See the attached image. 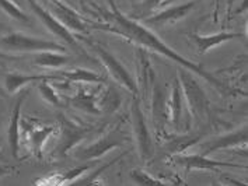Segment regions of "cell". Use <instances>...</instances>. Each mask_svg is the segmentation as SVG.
<instances>
[{
    "mask_svg": "<svg viewBox=\"0 0 248 186\" xmlns=\"http://www.w3.org/2000/svg\"><path fill=\"white\" fill-rule=\"evenodd\" d=\"M109 1V12L104 13L105 24H92V29H103V31H108L112 32L115 35H119L125 40L131 41L138 43L140 48L147 49L150 52H156L163 55L164 57L172 60L174 63H177L178 66H183L188 70H191L192 73H195L198 76H202L208 83L212 86H215L217 90H223L224 84L219 79H216L213 74H210L208 70H205L202 65L195 63L192 60H188L186 57H184L183 55L174 51L171 46H169L160 37H157L156 34L149 29L144 24H140L135 20H132L129 17H126L125 14L119 12L114 0H108Z\"/></svg>",
    "mask_w": 248,
    "mask_h": 186,
    "instance_id": "6da1fadb",
    "label": "cell"
},
{
    "mask_svg": "<svg viewBox=\"0 0 248 186\" xmlns=\"http://www.w3.org/2000/svg\"><path fill=\"white\" fill-rule=\"evenodd\" d=\"M177 73H178V83L183 91L184 100L189 109V114L196 122H201L202 119H205L208 114V105H209L208 97L203 88L195 80L191 70L180 66Z\"/></svg>",
    "mask_w": 248,
    "mask_h": 186,
    "instance_id": "7a4b0ae2",
    "label": "cell"
},
{
    "mask_svg": "<svg viewBox=\"0 0 248 186\" xmlns=\"http://www.w3.org/2000/svg\"><path fill=\"white\" fill-rule=\"evenodd\" d=\"M0 45L4 49L13 52H45V51L66 52V46L61 45L59 42L31 37L21 32H10L1 37Z\"/></svg>",
    "mask_w": 248,
    "mask_h": 186,
    "instance_id": "3957f363",
    "label": "cell"
},
{
    "mask_svg": "<svg viewBox=\"0 0 248 186\" xmlns=\"http://www.w3.org/2000/svg\"><path fill=\"white\" fill-rule=\"evenodd\" d=\"M132 128H133V136L136 140V146L139 156L143 161H149L155 156V143L152 139V134L149 132L146 118H144L142 106L139 98H135L132 101Z\"/></svg>",
    "mask_w": 248,
    "mask_h": 186,
    "instance_id": "277c9868",
    "label": "cell"
},
{
    "mask_svg": "<svg viewBox=\"0 0 248 186\" xmlns=\"http://www.w3.org/2000/svg\"><path fill=\"white\" fill-rule=\"evenodd\" d=\"M128 140V136L122 132L119 128L111 129L105 132L104 136L97 139L89 146L81 147L80 150L76 151V158L83 159V161H92L105 156L108 151L122 146Z\"/></svg>",
    "mask_w": 248,
    "mask_h": 186,
    "instance_id": "5b68a950",
    "label": "cell"
},
{
    "mask_svg": "<svg viewBox=\"0 0 248 186\" xmlns=\"http://www.w3.org/2000/svg\"><path fill=\"white\" fill-rule=\"evenodd\" d=\"M94 49H95V52L98 55V57L101 59V62H103V65L107 69V72L109 73V76L115 80L118 84L125 87L132 94L139 93L138 84H136V81L133 79V76L129 73V70L122 65V62L118 59L114 53L107 51L104 46H101V45H94Z\"/></svg>",
    "mask_w": 248,
    "mask_h": 186,
    "instance_id": "8992f818",
    "label": "cell"
},
{
    "mask_svg": "<svg viewBox=\"0 0 248 186\" xmlns=\"http://www.w3.org/2000/svg\"><path fill=\"white\" fill-rule=\"evenodd\" d=\"M27 1H28L30 7L32 9L34 14L38 17L39 21L48 28V31H51L58 40L65 42L66 45H69L70 48L78 49V51L80 49L78 40L75 38V35L72 34V31H69L48 9H45L44 6H41L37 0H27Z\"/></svg>",
    "mask_w": 248,
    "mask_h": 186,
    "instance_id": "52a82bcc",
    "label": "cell"
},
{
    "mask_svg": "<svg viewBox=\"0 0 248 186\" xmlns=\"http://www.w3.org/2000/svg\"><path fill=\"white\" fill-rule=\"evenodd\" d=\"M90 134V129L78 126L73 120L66 116H61V139L56 147V153L59 157H66L67 153L78 146Z\"/></svg>",
    "mask_w": 248,
    "mask_h": 186,
    "instance_id": "ba28073f",
    "label": "cell"
},
{
    "mask_svg": "<svg viewBox=\"0 0 248 186\" xmlns=\"http://www.w3.org/2000/svg\"><path fill=\"white\" fill-rule=\"evenodd\" d=\"M172 161L175 164L184 167L186 171H195V170L216 171L219 168H241V170H246V167H243V165L210 159L208 158V156H203V154H184V156H181L177 153L172 156Z\"/></svg>",
    "mask_w": 248,
    "mask_h": 186,
    "instance_id": "9c48e42d",
    "label": "cell"
},
{
    "mask_svg": "<svg viewBox=\"0 0 248 186\" xmlns=\"http://www.w3.org/2000/svg\"><path fill=\"white\" fill-rule=\"evenodd\" d=\"M51 1V13L69 29L76 32H89L92 29V24L76 13L72 7H69L63 0H49Z\"/></svg>",
    "mask_w": 248,
    "mask_h": 186,
    "instance_id": "30bf717a",
    "label": "cell"
},
{
    "mask_svg": "<svg viewBox=\"0 0 248 186\" xmlns=\"http://www.w3.org/2000/svg\"><path fill=\"white\" fill-rule=\"evenodd\" d=\"M198 0H188L184 3L178 4H169V7L166 6L164 9H161L160 12L152 14L150 17H147L144 20L146 26H158V24H166V23H172V21H178L184 18L186 14L189 13L194 7H195Z\"/></svg>",
    "mask_w": 248,
    "mask_h": 186,
    "instance_id": "8fae6325",
    "label": "cell"
},
{
    "mask_svg": "<svg viewBox=\"0 0 248 186\" xmlns=\"http://www.w3.org/2000/svg\"><path fill=\"white\" fill-rule=\"evenodd\" d=\"M152 119L158 133L163 132L169 123V95L158 84L153 86L152 93Z\"/></svg>",
    "mask_w": 248,
    "mask_h": 186,
    "instance_id": "7c38bea8",
    "label": "cell"
},
{
    "mask_svg": "<svg viewBox=\"0 0 248 186\" xmlns=\"http://www.w3.org/2000/svg\"><path fill=\"white\" fill-rule=\"evenodd\" d=\"M247 144V126L244 125L243 128L237 129L234 132L223 134L220 137L213 139L209 143L202 144V154L209 156L210 153L223 150V148H232L237 146H246Z\"/></svg>",
    "mask_w": 248,
    "mask_h": 186,
    "instance_id": "4fadbf2b",
    "label": "cell"
},
{
    "mask_svg": "<svg viewBox=\"0 0 248 186\" xmlns=\"http://www.w3.org/2000/svg\"><path fill=\"white\" fill-rule=\"evenodd\" d=\"M189 40L194 41L199 52L208 53L212 48H216L222 43L230 42L233 40L238 38H244L246 34L244 32H232V31H222V32H216V34H210V35H201V34H188Z\"/></svg>",
    "mask_w": 248,
    "mask_h": 186,
    "instance_id": "5bb4252c",
    "label": "cell"
},
{
    "mask_svg": "<svg viewBox=\"0 0 248 186\" xmlns=\"http://www.w3.org/2000/svg\"><path fill=\"white\" fill-rule=\"evenodd\" d=\"M42 80H63V77L53 74H23V73H7L4 76V88L9 94H16L18 90L27 87L31 83Z\"/></svg>",
    "mask_w": 248,
    "mask_h": 186,
    "instance_id": "9a60e30c",
    "label": "cell"
},
{
    "mask_svg": "<svg viewBox=\"0 0 248 186\" xmlns=\"http://www.w3.org/2000/svg\"><path fill=\"white\" fill-rule=\"evenodd\" d=\"M27 93L20 97L16 102L13 108L12 116H10V125H9V133H7V139H9V146L12 150V156L14 158H18V153H20V120H21V106L24 102Z\"/></svg>",
    "mask_w": 248,
    "mask_h": 186,
    "instance_id": "2e32d148",
    "label": "cell"
},
{
    "mask_svg": "<svg viewBox=\"0 0 248 186\" xmlns=\"http://www.w3.org/2000/svg\"><path fill=\"white\" fill-rule=\"evenodd\" d=\"M136 65H138V88L146 91L149 87H152L155 84L156 74L155 70L149 62V57L146 55V49L140 48L138 49L136 53Z\"/></svg>",
    "mask_w": 248,
    "mask_h": 186,
    "instance_id": "e0dca14e",
    "label": "cell"
},
{
    "mask_svg": "<svg viewBox=\"0 0 248 186\" xmlns=\"http://www.w3.org/2000/svg\"><path fill=\"white\" fill-rule=\"evenodd\" d=\"M183 106H184V97L178 79L174 81L171 95L169 98V120L172 123L175 129L180 128V123L183 119Z\"/></svg>",
    "mask_w": 248,
    "mask_h": 186,
    "instance_id": "ac0fdd59",
    "label": "cell"
},
{
    "mask_svg": "<svg viewBox=\"0 0 248 186\" xmlns=\"http://www.w3.org/2000/svg\"><path fill=\"white\" fill-rule=\"evenodd\" d=\"M20 125L26 129L28 134V140L31 143V146L34 148V151L41 153V148L44 146V143L48 140V137L51 136L55 130V126H35V125H28L26 120H20Z\"/></svg>",
    "mask_w": 248,
    "mask_h": 186,
    "instance_id": "d6986e66",
    "label": "cell"
},
{
    "mask_svg": "<svg viewBox=\"0 0 248 186\" xmlns=\"http://www.w3.org/2000/svg\"><path fill=\"white\" fill-rule=\"evenodd\" d=\"M95 102H97V106L101 112L112 114L121 106L122 98H121V94L118 93L115 87H104L100 91V94L97 95Z\"/></svg>",
    "mask_w": 248,
    "mask_h": 186,
    "instance_id": "ffe728a7",
    "label": "cell"
},
{
    "mask_svg": "<svg viewBox=\"0 0 248 186\" xmlns=\"http://www.w3.org/2000/svg\"><path fill=\"white\" fill-rule=\"evenodd\" d=\"M70 62V57L63 52H56V51H45L38 52L34 56V63L39 67H46V69H58L67 65Z\"/></svg>",
    "mask_w": 248,
    "mask_h": 186,
    "instance_id": "44dd1931",
    "label": "cell"
},
{
    "mask_svg": "<svg viewBox=\"0 0 248 186\" xmlns=\"http://www.w3.org/2000/svg\"><path fill=\"white\" fill-rule=\"evenodd\" d=\"M59 74L66 81H75V83L81 81V83H90V84H101L105 81V77L100 76L98 73H94V72H90L87 69H81V67L61 72Z\"/></svg>",
    "mask_w": 248,
    "mask_h": 186,
    "instance_id": "7402d4cb",
    "label": "cell"
},
{
    "mask_svg": "<svg viewBox=\"0 0 248 186\" xmlns=\"http://www.w3.org/2000/svg\"><path fill=\"white\" fill-rule=\"evenodd\" d=\"M97 95L95 94H89L86 91H80L78 95L70 98V105L78 108L80 111H84L92 115H100L101 111L98 109L97 102H95Z\"/></svg>",
    "mask_w": 248,
    "mask_h": 186,
    "instance_id": "603a6c76",
    "label": "cell"
},
{
    "mask_svg": "<svg viewBox=\"0 0 248 186\" xmlns=\"http://www.w3.org/2000/svg\"><path fill=\"white\" fill-rule=\"evenodd\" d=\"M0 9L17 21L27 23V24L30 23V17L23 12V9H20V6L13 0H0Z\"/></svg>",
    "mask_w": 248,
    "mask_h": 186,
    "instance_id": "cb8c5ba5",
    "label": "cell"
},
{
    "mask_svg": "<svg viewBox=\"0 0 248 186\" xmlns=\"http://www.w3.org/2000/svg\"><path fill=\"white\" fill-rule=\"evenodd\" d=\"M131 179L133 181L135 185L139 186L166 185V182H163L161 179H158L156 176H152L150 173H147L143 170H132Z\"/></svg>",
    "mask_w": 248,
    "mask_h": 186,
    "instance_id": "d4e9b609",
    "label": "cell"
},
{
    "mask_svg": "<svg viewBox=\"0 0 248 186\" xmlns=\"http://www.w3.org/2000/svg\"><path fill=\"white\" fill-rule=\"evenodd\" d=\"M48 81H49V80H42V81H39L38 91L39 94H41V97H42L46 102H49L51 105L62 106L63 104H62L61 97L56 94V90L53 88Z\"/></svg>",
    "mask_w": 248,
    "mask_h": 186,
    "instance_id": "484cf974",
    "label": "cell"
},
{
    "mask_svg": "<svg viewBox=\"0 0 248 186\" xmlns=\"http://www.w3.org/2000/svg\"><path fill=\"white\" fill-rule=\"evenodd\" d=\"M89 170H90V165H78V167H75L70 171L62 173V182H65V184L75 182L76 179L81 178L84 175V172H87Z\"/></svg>",
    "mask_w": 248,
    "mask_h": 186,
    "instance_id": "4316f807",
    "label": "cell"
},
{
    "mask_svg": "<svg viewBox=\"0 0 248 186\" xmlns=\"http://www.w3.org/2000/svg\"><path fill=\"white\" fill-rule=\"evenodd\" d=\"M117 161H118V158L112 159L111 162H107V164H104L103 167H100L98 170H95L94 172L90 173L89 176H86L84 179H80V181H78V185H93V184H94V179H95V178H98V176L104 172L105 170H107V168H108L111 164H114V162H117Z\"/></svg>",
    "mask_w": 248,
    "mask_h": 186,
    "instance_id": "83f0119b",
    "label": "cell"
},
{
    "mask_svg": "<svg viewBox=\"0 0 248 186\" xmlns=\"http://www.w3.org/2000/svg\"><path fill=\"white\" fill-rule=\"evenodd\" d=\"M164 0H140V10L143 13H153L157 9L161 7V3Z\"/></svg>",
    "mask_w": 248,
    "mask_h": 186,
    "instance_id": "f1b7e54d",
    "label": "cell"
},
{
    "mask_svg": "<svg viewBox=\"0 0 248 186\" xmlns=\"http://www.w3.org/2000/svg\"><path fill=\"white\" fill-rule=\"evenodd\" d=\"M12 172V168H9V167H4V165H0V178H3L4 175H7V173Z\"/></svg>",
    "mask_w": 248,
    "mask_h": 186,
    "instance_id": "f546056e",
    "label": "cell"
},
{
    "mask_svg": "<svg viewBox=\"0 0 248 186\" xmlns=\"http://www.w3.org/2000/svg\"><path fill=\"white\" fill-rule=\"evenodd\" d=\"M0 59H7V60H13V59H18L17 56H13V55H9V53H4L0 51Z\"/></svg>",
    "mask_w": 248,
    "mask_h": 186,
    "instance_id": "4dcf8cb0",
    "label": "cell"
},
{
    "mask_svg": "<svg viewBox=\"0 0 248 186\" xmlns=\"http://www.w3.org/2000/svg\"><path fill=\"white\" fill-rule=\"evenodd\" d=\"M177 0H164L163 3H161V7H166V6H169V4H172V3H175Z\"/></svg>",
    "mask_w": 248,
    "mask_h": 186,
    "instance_id": "1f68e13d",
    "label": "cell"
},
{
    "mask_svg": "<svg viewBox=\"0 0 248 186\" xmlns=\"http://www.w3.org/2000/svg\"><path fill=\"white\" fill-rule=\"evenodd\" d=\"M13 1H16V3H17V4H20V3H21V1H23V0H13Z\"/></svg>",
    "mask_w": 248,
    "mask_h": 186,
    "instance_id": "d6a6232c",
    "label": "cell"
}]
</instances>
